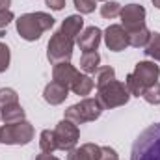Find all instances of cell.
<instances>
[{
	"label": "cell",
	"instance_id": "1",
	"mask_svg": "<svg viewBox=\"0 0 160 160\" xmlns=\"http://www.w3.org/2000/svg\"><path fill=\"white\" fill-rule=\"evenodd\" d=\"M130 160H160V123L149 125L134 140Z\"/></svg>",
	"mask_w": 160,
	"mask_h": 160
},
{
	"label": "cell",
	"instance_id": "2",
	"mask_svg": "<svg viewBox=\"0 0 160 160\" xmlns=\"http://www.w3.org/2000/svg\"><path fill=\"white\" fill-rule=\"evenodd\" d=\"M54 17L45 11H34V13H22L17 17L15 26L19 36L24 41H38L43 32L50 30L54 26Z\"/></svg>",
	"mask_w": 160,
	"mask_h": 160
},
{
	"label": "cell",
	"instance_id": "3",
	"mask_svg": "<svg viewBox=\"0 0 160 160\" xmlns=\"http://www.w3.org/2000/svg\"><path fill=\"white\" fill-rule=\"evenodd\" d=\"M104 110H112L118 106H125L130 99V93L125 86V82L112 80L101 88H97V97H95Z\"/></svg>",
	"mask_w": 160,
	"mask_h": 160
},
{
	"label": "cell",
	"instance_id": "4",
	"mask_svg": "<svg viewBox=\"0 0 160 160\" xmlns=\"http://www.w3.org/2000/svg\"><path fill=\"white\" fill-rule=\"evenodd\" d=\"M34 125L30 121H19V123H4L0 127V143L6 145H28L34 140Z\"/></svg>",
	"mask_w": 160,
	"mask_h": 160
},
{
	"label": "cell",
	"instance_id": "5",
	"mask_svg": "<svg viewBox=\"0 0 160 160\" xmlns=\"http://www.w3.org/2000/svg\"><path fill=\"white\" fill-rule=\"evenodd\" d=\"M75 43H77V39L69 38L62 30H56L48 41V45H47V60L52 65L62 63V62H71Z\"/></svg>",
	"mask_w": 160,
	"mask_h": 160
},
{
	"label": "cell",
	"instance_id": "6",
	"mask_svg": "<svg viewBox=\"0 0 160 160\" xmlns=\"http://www.w3.org/2000/svg\"><path fill=\"white\" fill-rule=\"evenodd\" d=\"M102 106L97 99H89V97H84L80 102L69 106L65 110V119L73 121L77 125H82V123H89V121H95L101 118L102 114Z\"/></svg>",
	"mask_w": 160,
	"mask_h": 160
},
{
	"label": "cell",
	"instance_id": "7",
	"mask_svg": "<svg viewBox=\"0 0 160 160\" xmlns=\"http://www.w3.org/2000/svg\"><path fill=\"white\" fill-rule=\"evenodd\" d=\"M54 136H56V143H58V149L60 151H71V149H75L77 147V143H78L80 140V128L77 123H73V121L69 119H63L60 121L58 125H56V128H54Z\"/></svg>",
	"mask_w": 160,
	"mask_h": 160
},
{
	"label": "cell",
	"instance_id": "8",
	"mask_svg": "<svg viewBox=\"0 0 160 160\" xmlns=\"http://www.w3.org/2000/svg\"><path fill=\"white\" fill-rule=\"evenodd\" d=\"M145 8L140 6V4H127L121 8V26L125 28V32H132V30H138L142 26H145Z\"/></svg>",
	"mask_w": 160,
	"mask_h": 160
},
{
	"label": "cell",
	"instance_id": "9",
	"mask_svg": "<svg viewBox=\"0 0 160 160\" xmlns=\"http://www.w3.org/2000/svg\"><path fill=\"white\" fill-rule=\"evenodd\" d=\"M102 38L104 43L108 47V50L112 52H121L128 47V38H127V32L121 24H110L104 32H102Z\"/></svg>",
	"mask_w": 160,
	"mask_h": 160
},
{
	"label": "cell",
	"instance_id": "10",
	"mask_svg": "<svg viewBox=\"0 0 160 160\" xmlns=\"http://www.w3.org/2000/svg\"><path fill=\"white\" fill-rule=\"evenodd\" d=\"M132 75L140 80V84L147 89L149 86H153V84L158 82L160 67L155 63V62H147V60H143V62H138V63L134 65Z\"/></svg>",
	"mask_w": 160,
	"mask_h": 160
},
{
	"label": "cell",
	"instance_id": "11",
	"mask_svg": "<svg viewBox=\"0 0 160 160\" xmlns=\"http://www.w3.org/2000/svg\"><path fill=\"white\" fill-rule=\"evenodd\" d=\"M102 39V30L97 26H88L84 28L77 38V45L80 47L82 52H89V50H97Z\"/></svg>",
	"mask_w": 160,
	"mask_h": 160
},
{
	"label": "cell",
	"instance_id": "12",
	"mask_svg": "<svg viewBox=\"0 0 160 160\" xmlns=\"http://www.w3.org/2000/svg\"><path fill=\"white\" fill-rule=\"evenodd\" d=\"M78 75L80 71L75 69V65H71V62H62V63H56L52 67V80L69 88V91H71V86H73V82L77 80Z\"/></svg>",
	"mask_w": 160,
	"mask_h": 160
},
{
	"label": "cell",
	"instance_id": "13",
	"mask_svg": "<svg viewBox=\"0 0 160 160\" xmlns=\"http://www.w3.org/2000/svg\"><path fill=\"white\" fill-rule=\"evenodd\" d=\"M69 97V88H65V86H62V84H58V82H48L47 86H45V89H43V99L50 104V106H58V104H62L65 99Z\"/></svg>",
	"mask_w": 160,
	"mask_h": 160
},
{
	"label": "cell",
	"instance_id": "14",
	"mask_svg": "<svg viewBox=\"0 0 160 160\" xmlns=\"http://www.w3.org/2000/svg\"><path fill=\"white\" fill-rule=\"evenodd\" d=\"M67 160H101V145L97 143H84L69 151Z\"/></svg>",
	"mask_w": 160,
	"mask_h": 160
},
{
	"label": "cell",
	"instance_id": "15",
	"mask_svg": "<svg viewBox=\"0 0 160 160\" xmlns=\"http://www.w3.org/2000/svg\"><path fill=\"white\" fill-rule=\"evenodd\" d=\"M60 30H62L63 34H67L69 38L77 39L78 34L84 30V19H82V15H69V17H65V19L62 21Z\"/></svg>",
	"mask_w": 160,
	"mask_h": 160
},
{
	"label": "cell",
	"instance_id": "16",
	"mask_svg": "<svg viewBox=\"0 0 160 160\" xmlns=\"http://www.w3.org/2000/svg\"><path fill=\"white\" fill-rule=\"evenodd\" d=\"M0 119L4 123H19V121L26 119V112L19 102H15V104L0 108Z\"/></svg>",
	"mask_w": 160,
	"mask_h": 160
},
{
	"label": "cell",
	"instance_id": "17",
	"mask_svg": "<svg viewBox=\"0 0 160 160\" xmlns=\"http://www.w3.org/2000/svg\"><path fill=\"white\" fill-rule=\"evenodd\" d=\"M93 86H95V82H93V78H91L89 75L80 73L78 77H77V80L73 82V86H71V91H73L75 95H78V97H86V95L91 93Z\"/></svg>",
	"mask_w": 160,
	"mask_h": 160
},
{
	"label": "cell",
	"instance_id": "18",
	"mask_svg": "<svg viewBox=\"0 0 160 160\" xmlns=\"http://www.w3.org/2000/svg\"><path fill=\"white\" fill-rule=\"evenodd\" d=\"M99 63H101V56L97 50H89V52H82L80 56V69L86 73V75H91L99 69Z\"/></svg>",
	"mask_w": 160,
	"mask_h": 160
},
{
	"label": "cell",
	"instance_id": "19",
	"mask_svg": "<svg viewBox=\"0 0 160 160\" xmlns=\"http://www.w3.org/2000/svg\"><path fill=\"white\" fill-rule=\"evenodd\" d=\"M127 38H128V47H134V48H140V47H145L147 41L151 38V30L147 26H142L138 30H132V32H127Z\"/></svg>",
	"mask_w": 160,
	"mask_h": 160
},
{
	"label": "cell",
	"instance_id": "20",
	"mask_svg": "<svg viewBox=\"0 0 160 160\" xmlns=\"http://www.w3.org/2000/svg\"><path fill=\"white\" fill-rule=\"evenodd\" d=\"M93 75H95V78H93L95 86L101 88V86H104V84L116 80V69L110 67V65H99V69H97Z\"/></svg>",
	"mask_w": 160,
	"mask_h": 160
},
{
	"label": "cell",
	"instance_id": "21",
	"mask_svg": "<svg viewBox=\"0 0 160 160\" xmlns=\"http://www.w3.org/2000/svg\"><path fill=\"white\" fill-rule=\"evenodd\" d=\"M39 149H41V153H54V151L58 149L54 130L45 128V130L39 134Z\"/></svg>",
	"mask_w": 160,
	"mask_h": 160
},
{
	"label": "cell",
	"instance_id": "22",
	"mask_svg": "<svg viewBox=\"0 0 160 160\" xmlns=\"http://www.w3.org/2000/svg\"><path fill=\"white\" fill-rule=\"evenodd\" d=\"M145 50V56L147 58H153L155 62H160V34L158 32H151V38L147 41V45L143 47Z\"/></svg>",
	"mask_w": 160,
	"mask_h": 160
},
{
	"label": "cell",
	"instance_id": "23",
	"mask_svg": "<svg viewBox=\"0 0 160 160\" xmlns=\"http://www.w3.org/2000/svg\"><path fill=\"white\" fill-rule=\"evenodd\" d=\"M121 8H123V6H121L119 2L108 0V2H104V4L101 6V15H102L104 19H116V17H119Z\"/></svg>",
	"mask_w": 160,
	"mask_h": 160
},
{
	"label": "cell",
	"instance_id": "24",
	"mask_svg": "<svg viewBox=\"0 0 160 160\" xmlns=\"http://www.w3.org/2000/svg\"><path fill=\"white\" fill-rule=\"evenodd\" d=\"M125 86H127V89H128L130 97H132V95H134V97H142V95H143V91H145V88L140 84V80L136 78L132 73H130V75H127V78H125Z\"/></svg>",
	"mask_w": 160,
	"mask_h": 160
},
{
	"label": "cell",
	"instance_id": "25",
	"mask_svg": "<svg viewBox=\"0 0 160 160\" xmlns=\"http://www.w3.org/2000/svg\"><path fill=\"white\" fill-rule=\"evenodd\" d=\"M15 102H19L17 91L11 89V88H2L0 89V108L9 106V104H15Z\"/></svg>",
	"mask_w": 160,
	"mask_h": 160
},
{
	"label": "cell",
	"instance_id": "26",
	"mask_svg": "<svg viewBox=\"0 0 160 160\" xmlns=\"http://www.w3.org/2000/svg\"><path fill=\"white\" fill-rule=\"evenodd\" d=\"M142 97H143L149 104H160V82L153 84V86H149V88L143 91Z\"/></svg>",
	"mask_w": 160,
	"mask_h": 160
},
{
	"label": "cell",
	"instance_id": "27",
	"mask_svg": "<svg viewBox=\"0 0 160 160\" xmlns=\"http://www.w3.org/2000/svg\"><path fill=\"white\" fill-rule=\"evenodd\" d=\"M9 62H11V50H9V47L6 43L0 41V73L8 71Z\"/></svg>",
	"mask_w": 160,
	"mask_h": 160
},
{
	"label": "cell",
	"instance_id": "28",
	"mask_svg": "<svg viewBox=\"0 0 160 160\" xmlns=\"http://www.w3.org/2000/svg\"><path fill=\"white\" fill-rule=\"evenodd\" d=\"M73 2L80 15H88L95 11V0H73Z\"/></svg>",
	"mask_w": 160,
	"mask_h": 160
},
{
	"label": "cell",
	"instance_id": "29",
	"mask_svg": "<svg viewBox=\"0 0 160 160\" xmlns=\"http://www.w3.org/2000/svg\"><path fill=\"white\" fill-rule=\"evenodd\" d=\"M101 160H119V155L114 147L104 145V147H101Z\"/></svg>",
	"mask_w": 160,
	"mask_h": 160
},
{
	"label": "cell",
	"instance_id": "30",
	"mask_svg": "<svg viewBox=\"0 0 160 160\" xmlns=\"http://www.w3.org/2000/svg\"><path fill=\"white\" fill-rule=\"evenodd\" d=\"M11 21H15V15H13L11 9H4V11H0V30H4Z\"/></svg>",
	"mask_w": 160,
	"mask_h": 160
},
{
	"label": "cell",
	"instance_id": "31",
	"mask_svg": "<svg viewBox=\"0 0 160 160\" xmlns=\"http://www.w3.org/2000/svg\"><path fill=\"white\" fill-rule=\"evenodd\" d=\"M45 4L54 11H62L65 8V0H45Z\"/></svg>",
	"mask_w": 160,
	"mask_h": 160
},
{
	"label": "cell",
	"instance_id": "32",
	"mask_svg": "<svg viewBox=\"0 0 160 160\" xmlns=\"http://www.w3.org/2000/svg\"><path fill=\"white\" fill-rule=\"evenodd\" d=\"M36 160H60V158L54 157L52 153H41V155H38V158Z\"/></svg>",
	"mask_w": 160,
	"mask_h": 160
},
{
	"label": "cell",
	"instance_id": "33",
	"mask_svg": "<svg viewBox=\"0 0 160 160\" xmlns=\"http://www.w3.org/2000/svg\"><path fill=\"white\" fill-rule=\"evenodd\" d=\"M9 6H11V0H0V11L9 9Z\"/></svg>",
	"mask_w": 160,
	"mask_h": 160
},
{
	"label": "cell",
	"instance_id": "34",
	"mask_svg": "<svg viewBox=\"0 0 160 160\" xmlns=\"http://www.w3.org/2000/svg\"><path fill=\"white\" fill-rule=\"evenodd\" d=\"M151 2H153V6H155V8H158V9H160V0H151Z\"/></svg>",
	"mask_w": 160,
	"mask_h": 160
},
{
	"label": "cell",
	"instance_id": "35",
	"mask_svg": "<svg viewBox=\"0 0 160 160\" xmlns=\"http://www.w3.org/2000/svg\"><path fill=\"white\" fill-rule=\"evenodd\" d=\"M95 2H108V0H95Z\"/></svg>",
	"mask_w": 160,
	"mask_h": 160
}]
</instances>
